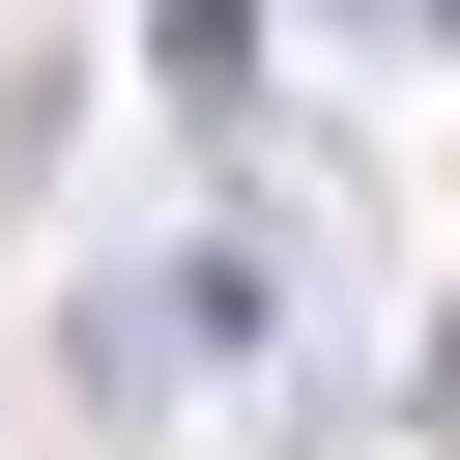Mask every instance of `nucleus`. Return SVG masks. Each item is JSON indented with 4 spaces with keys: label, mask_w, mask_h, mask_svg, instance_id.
Returning a JSON list of instances; mask_svg holds the SVG:
<instances>
[{
    "label": "nucleus",
    "mask_w": 460,
    "mask_h": 460,
    "mask_svg": "<svg viewBox=\"0 0 460 460\" xmlns=\"http://www.w3.org/2000/svg\"><path fill=\"white\" fill-rule=\"evenodd\" d=\"M230 316H259L230 259H172V288H115V316H86V402H201V374H230Z\"/></svg>",
    "instance_id": "f257e3e1"
},
{
    "label": "nucleus",
    "mask_w": 460,
    "mask_h": 460,
    "mask_svg": "<svg viewBox=\"0 0 460 460\" xmlns=\"http://www.w3.org/2000/svg\"><path fill=\"white\" fill-rule=\"evenodd\" d=\"M144 86H172V115H230V86H259V0H144Z\"/></svg>",
    "instance_id": "f03ea898"
}]
</instances>
